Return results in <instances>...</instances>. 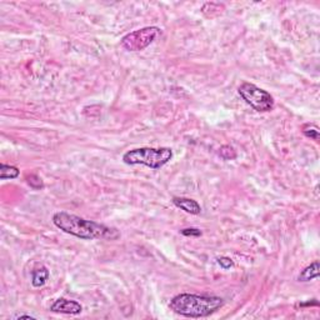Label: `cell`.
Returning <instances> with one entry per match:
<instances>
[{
    "label": "cell",
    "mask_w": 320,
    "mask_h": 320,
    "mask_svg": "<svg viewBox=\"0 0 320 320\" xmlns=\"http://www.w3.org/2000/svg\"><path fill=\"white\" fill-rule=\"evenodd\" d=\"M54 225L61 231L84 240H117L120 238L118 229L93 220H87L66 211H58L53 215Z\"/></svg>",
    "instance_id": "6da1fadb"
},
{
    "label": "cell",
    "mask_w": 320,
    "mask_h": 320,
    "mask_svg": "<svg viewBox=\"0 0 320 320\" xmlns=\"http://www.w3.org/2000/svg\"><path fill=\"white\" fill-rule=\"evenodd\" d=\"M238 92L245 103L257 112L268 113L274 109V98L270 95V93L252 83H243L239 87Z\"/></svg>",
    "instance_id": "277c9868"
},
{
    "label": "cell",
    "mask_w": 320,
    "mask_h": 320,
    "mask_svg": "<svg viewBox=\"0 0 320 320\" xmlns=\"http://www.w3.org/2000/svg\"><path fill=\"white\" fill-rule=\"evenodd\" d=\"M49 277H50V273L46 269L44 265H39L38 268L33 270L31 273V285L34 288H41L45 285V283L48 282Z\"/></svg>",
    "instance_id": "ba28073f"
},
{
    "label": "cell",
    "mask_w": 320,
    "mask_h": 320,
    "mask_svg": "<svg viewBox=\"0 0 320 320\" xmlns=\"http://www.w3.org/2000/svg\"><path fill=\"white\" fill-rule=\"evenodd\" d=\"M50 310L53 313H60V314H68V315H78L83 312V307L80 303L75 302V300H69L65 298H60V299L55 300L51 304Z\"/></svg>",
    "instance_id": "8992f818"
},
{
    "label": "cell",
    "mask_w": 320,
    "mask_h": 320,
    "mask_svg": "<svg viewBox=\"0 0 320 320\" xmlns=\"http://www.w3.org/2000/svg\"><path fill=\"white\" fill-rule=\"evenodd\" d=\"M173 204L176 208L181 209V210H184L188 214H191V215H199L201 213L200 204L196 200H194V199L175 196V198H173Z\"/></svg>",
    "instance_id": "52a82bcc"
},
{
    "label": "cell",
    "mask_w": 320,
    "mask_h": 320,
    "mask_svg": "<svg viewBox=\"0 0 320 320\" xmlns=\"http://www.w3.org/2000/svg\"><path fill=\"white\" fill-rule=\"evenodd\" d=\"M28 183L29 185L31 186L33 189H41L43 188V181H41V179L39 178L38 175H35V174H33V175L28 176Z\"/></svg>",
    "instance_id": "4fadbf2b"
},
{
    "label": "cell",
    "mask_w": 320,
    "mask_h": 320,
    "mask_svg": "<svg viewBox=\"0 0 320 320\" xmlns=\"http://www.w3.org/2000/svg\"><path fill=\"white\" fill-rule=\"evenodd\" d=\"M20 170L16 166L8 165V164H0V179L6 180V179H15L18 178Z\"/></svg>",
    "instance_id": "30bf717a"
},
{
    "label": "cell",
    "mask_w": 320,
    "mask_h": 320,
    "mask_svg": "<svg viewBox=\"0 0 320 320\" xmlns=\"http://www.w3.org/2000/svg\"><path fill=\"white\" fill-rule=\"evenodd\" d=\"M303 134L307 138H310V139L315 140V142H319V129H318L315 125H307L303 129Z\"/></svg>",
    "instance_id": "7c38bea8"
},
{
    "label": "cell",
    "mask_w": 320,
    "mask_h": 320,
    "mask_svg": "<svg viewBox=\"0 0 320 320\" xmlns=\"http://www.w3.org/2000/svg\"><path fill=\"white\" fill-rule=\"evenodd\" d=\"M219 155L225 160H233L236 158V152L230 145H223V147L219 149Z\"/></svg>",
    "instance_id": "8fae6325"
},
{
    "label": "cell",
    "mask_w": 320,
    "mask_h": 320,
    "mask_svg": "<svg viewBox=\"0 0 320 320\" xmlns=\"http://www.w3.org/2000/svg\"><path fill=\"white\" fill-rule=\"evenodd\" d=\"M216 262H218V264L220 265V267L223 268V269H225V270L230 269V268L234 267V262L230 259V258H228V257H220V258H218V259H216Z\"/></svg>",
    "instance_id": "5bb4252c"
},
{
    "label": "cell",
    "mask_w": 320,
    "mask_h": 320,
    "mask_svg": "<svg viewBox=\"0 0 320 320\" xmlns=\"http://www.w3.org/2000/svg\"><path fill=\"white\" fill-rule=\"evenodd\" d=\"M320 268H319V262L315 260L314 263H312L310 265H308L307 268L302 270V273L298 277V282H310L313 279H317L319 277Z\"/></svg>",
    "instance_id": "9c48e42d"
},
{
    "label": "cell",
    "mask_w": 320,
    "mask_h": 320,
    "mask_svg": "<svg viewBox=\"0 0 320 320\" xmlns=\"http://www.w3.org/2000/svg\"><path fill=\"white\" fill-rule=\"evenodd\" d=\"M16 319H35V318L31 317V315H18Z\"/></svg>",
    "instance_id": "2e32d148"
},
{
    "label": "cell",
    "mask_w": 320,
    "mask_h": 320,
    "mask_svg": "<svg viewBox=\"0 0 320 320\" xmlns=\"http://www.w3.org/2000/svg\"><path fill=\"white\" fill-rule=\"evenodd\" d=\"M224 305V299L220 297L196 295L183 293L169 303V307L176 314L186 318H206L214 314Z\"/></svg>",
    "instance_id": "7a4b0ae2"
},
{
    "label": "cell",
    "mask_w": 320,
    "mask_h": 320,
    "mask_svg": "<svg viewBox=\"0 0 320 320\" xmlns=\"http://www.w3.org/2000/svg\"><path fill=\"white\" fill-rule=\"evenodd\" d=\"M160 34L161 30L158 26H147L123 36L120 44L128 51H142L154 43Z\"/></svg>",
    "instance_id": "5b68a950"
},
{
    "label": "cell",
    "mask_w": 320,
    "mask_h": 320,
    "mask_svg": "<svg viewBox=\"0 0 320 320\" xmlns=\"http://www.w3.org/2000/svg\"><path fill=\"white\" fill-rule=\"evenodd\" d=\"M184 236H201V231L196 228H186L180 231Z\"/></svg>",
    "instance_id": "9a60e30c"
},
{
    "label": "cell",
    "mask_w": 320,
    "mask_h": 320,
    "mask_svg": "<svg viewBox=\"0 0 320 320\" xmlns=\"http://www.w3.org/2000/svg\"><path fill=\"white\" fill-rule=\"evenodd\" d=\"M173 158V150L170 148H138L129 150L123 155V161L127 165H145L150 169L158 170L168 164Z\"/></svg>",
    "instance_id": "3957f363"
}]
</instances>
